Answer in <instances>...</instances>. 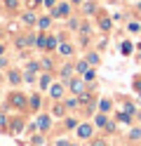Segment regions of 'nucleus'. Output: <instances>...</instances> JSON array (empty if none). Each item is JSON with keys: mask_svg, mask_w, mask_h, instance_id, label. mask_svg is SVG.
I'll return each mask as SVG.
<instances>
[{"mask_svg": "<svg viewBox=\"0 0 141 146\" xmlns=\"http://www.w3.org/2000/svg\"><path fill=\"white\" fill-rule=\"evenodd\" d=\"M132 50H134V45H132L129 40H125V42H122V45H120V52H122V54H125V57H127V54H132Z\"/></svg>", "mask_w": 141, "mask_h": 146, "instance_id": "obj_7", "label": "nucleus"}, {"mask_svg": "<svg viewBox=\"0 0 141 146\" xmlns=\"http://www.w3.org/2000/svg\"><path fill=\"white\" fill-rule=\"evenodd\" d=\"M80 102H78V97H73V99H68V102H66V106H68V108H73V106H78Z\"/></svg>", "mask_w": 141, "mask_h": 146, "instance_id": "obj_21", "label": "nucleus"}, {"mask_svg": "<svg viewBox=\"0 0 141 146\" xmlns=\"http://www.w3.org/2000/svg\"><path fill=\"white\" fill-rule=\"evenodd\" d=\"M68 12H71L68 5H59V7L54 10V17H68Z\"/></svg>", "mask_w": 141, "mask_h": 146, "instance_id": "obj_6", "label": "nucleus"}, {"mask_svg": "<svg viewBox=\"0 0 141 146\" xmlns=\"http://www.w3.org/2000/svg\"><path fill=\"white\" fill-rule=\"evenodd\" d=\"M85 80H94V71H92V68L85 71Z\"/></svg>", "mask_w": 141, "mask_h": 146, "instance_id": "obj_26", "label": "nucleus"}, {"mask_svg": "<svg viewBox=\"0 0 141 146\" xmlns=\"http://www.w3.org/2000/svg\"><path fill=\"white\" fill-rule=\"evenodd\" d=\"M45 5H47V7H52V5H54V0H45Z\"/></svg>", "mask_w": 141, "mask_h": 146, "instance_id": "obj_36", "label": "nucleus"}, {"mask_svg": "<svg viewBox=\"0 0 141 146\" xmlns=\"http://www.w3.org/2000/svg\"><path fill=\"white\" fill-rule=\"evenodd\" d=\"M101 29L108 31V29H111V19H101Z\"/></svg>", "mask_w": 141, "mask_h": 146, "instance_id": "obj_23", "label": "nucleus"}, {"mask_svg": "<svg viewBox=\"0 0 141 146\" xmlns=\"http://www.w3.org/2000/svg\"><path fill=\"white\" fill-rule=\"evenodd\" d=\"M129 31H132V33H139V31H141V26H139L136 21H129Z\"/></svg>", "mask_w": 141, "mask_h": 146, "instance_id": "obj_19", "label": "nucleus"}, {"mask_svg": "<svg viewBox=\"0 0 141 146\" xmlns=\"http://www.w3.org/2000/svg\"><path fill=\"white\" fill-rule=\"evenodd\" d=\"M21 130H24V123H21V120H14V123H12V132H14V134H19Z\"/></svg>", "mask_w": 141, "mask_h": 146, "instance_id": "obj_9", "label": "nucleus"}, {"mask_svg": "<svg viewBox=\"0 0 141 146\" xmlns=\"http://www.w3.org/2000/svg\"><path fill=\"white\" fill-rule=\"evenodd\" d=\"M82 10H85V12H87V14H92V12H94V5H92V3H87V5H85V7H82Z\"/></svg>", "mask_w": 141, "mask_h": 146, "instance_id": "obj_27", "label": "nucleus"}, {"mask_svg": "<svg viewBox=\"0 0 141 146\" xmlns=\"http://www.w3.org/2000/svg\"><path fill=\"white\" fill-rule=\"evenodd\" d=\"M59 52H61V54H66V57H68V54L73 52V47H71V45H61V47H59Z\"/></svg>", "mask_w": 141, "mask_h": 146, "instance_id": "obj_15", "label": "nucleus"}, {"mask_svg": "<svg viewBox=\"0 0 141 146\" xmlns=\"http://www.w3.org/2000/svg\"><path fill=\"white\" fill-rule=\"evenodd\" d=\"M125 111L132 115V113H134V106H132V104H125Z\"/></svg>", "mask_w": 141, "mask_h": 146, "instance_id": "obj_31", "label": "nucleus"}, {"mask_svg": "<svg viewBox=\"0 0 141 146\" xmlns=\"http://www.w3.org/2000/svg\"><path fill=\"white\" fill-rule=\"evenodd\" d=\"M87 61H89V64H99V54H89Z\"/></svg>", "mask_w": 141, "mask_h": 146, "instance_id": "obj_25", "label": "nucleus"}, {"mask_svg": "<svg viewBox=\"0 0 141 146\" xmlns=\"http://www.w3.org/2000/svg\"><path fill=\"white\" fill-rule=\"evenodd\" d=\"M50 94H52V99H59V97L64 94V90H61V85H52V87H50Z\"/></svg>", "mask_w": 141, "mask_h": 146, "instance_id": "obj_8", "label": "nucleus"}, {"mask_svg": "<svg viewBox=\"0 0 141 146\" xmlns=\"http://www.w3.org/2000/svg\"><path fill=\"white\" fill-rule=\"evenodd\" d=\"M9 104H12L14 108H24L26 106V99L21 94H12V99H9Z\"/></svg>", "mask_w": 141, "mask_h": 146, "instance_id": "obj_2", "label": "nucleus"}, {"mask_svg": "<svg viewBox=\"0 0 141 146\" xmlns=\"http://www.w3.org/2000/svg\"><path fill=\"white\" fill-rule=\"evenodd\" d=\"M134 87H136V92L141 94V80H136V83H134Z\"/></svg>", "mask_w": 141, "mask_h": 146, "instance_id": "obj_32", "label": "nucleus"}, {"mask_svg": "<svg viewBox=\"0 0 141 146\" xmlns=\"http://www.w3.org/2000/svg\"><path fill=\"white\" fill-rule=\"evenodd\" d=\"M5 123H7V118H5L3 113H0V125H5Z\"/></svg>", "mask_w": 141, "mask_h": 146, "instance_id": "obj_35", "label": "nucleus"}, {"mask_svg": "<svg viewBox=\"0 0 141 146\" xmlns=\"http://www.w3.org/2000/svg\"><path fill=\"white\" fill-rule=\"evenodd\" d=\"M56 42H59L56 38H47V45H45V50H54V47H56Z\"/></svg>", "mask_w": 141, "mask_h": 146, "instance_id": "obj_12", "label": "nucleus"}, {"mask_svg": "<svg viewBox=\"0 0 141 146\" xmlns=\"http://www.w3.org/2000/svg\"><path fill=\"white\" fill-rule=\"evenodd\" d=\"M87 64H89V61H80V64H78V66H75V71H78V73H85V71H87V68H89V66H87Z\"/></svg>", "mask_w": 141, "mask_h": 146, "instance_id": "obj_14", "label": "nucleus"}, {"mask_svg": "<svg viewBox=\"0 0 141 146\" xmlns=\"http://www.w3.org/2000/svg\"><path fill=\"white\" fill-rule=\"evenodd\" d=\"M3 52H5V47H3V45H0V57H3Z\"/></svg>", "mask_w": 141, "mask_h": 146, "instance_id": "obj_37", "label": "nucleus"}, {"mask_svg": "<svg viewBox=\"0 0 141 146\" xmlns=\"http://www.w3.org/2000/svg\"><path fill=\"white\" fill-rule=\"evenodd\" d=\"M75 125H78V120H73V118H68V120H66V127H68V130H73Z\"/></svg>", "mask_w": 141, "mask_h": 146, "instance_id": "obj_24", "label": "nucleus"}, {"mask_svg": "<svg viewBox=\"0 0 141 146\" xmlns=\"http://www.w3.org/2000/svg\"><path fill=\"white\" fill-rule=\"evenodd\" d=\"M73 3H80V0H73Z\"/></svg>", "mask_w": 141, "mask_h": 146, "instance_id": "obj_39", "label": "nucleus"}, {"mask_svg": "<svg viewBox=\"0 0 141 146\" xmlns=\"http://www.w3.org/2000/svg\"><path fill=\"white\" fill-rule=\"evenodd\" d=\"M50 123H52V118L50 115H40V118H38V130H40V132H45V130H50Z\"/></svg>", "mask_w": 141, "mask_h": 146, "instance_id": "obj_1", "label": "nucleus"}, {"mask_svg": "<svg viewBox=\"0 0 141 146\" xmlns=\"http://www.w3.org/2000/svg\"><path fill=\"white\" fill-rule=\"evenodd\" d=\"M71 73H73V66H64L61 68V76L64 78H71Z\"/></svg>", "mask_w": 141, "mask_h": 146, "instance_id": "obj_16", "label": "nucleus"}, {"mask_svg": "<svg viewBox=\"0 0 141 146\" xmlns=\"http://www.w3.org/2000/svg\"><path fill=\"white\" fill-rule=\"evenodd\" d=\"M129 137H132V139H139V137H141V130H132Z\"/></svg>", "mask_w": 141, "mask_h": 146, "instance_id": "obj_28", "label": "nucleus"}, {"mask_svg": "<svg viewBox=\"0 0 141 146\" xmlns=\"http://www.w3.org/2000/svg\"><path fill=\"white\" fill-rule=\"evenodd\" d=\"M35 45H38V47H40V50H45V45H47V38H45V35H38Z\"/></svg>", "mask_w": 141, "mask_h": 146, "instance_id": "obj_11", "label": "nucleus"}, {"mask_svg": "<svg viewBox=\"0 0 141 146\" xmlns=\"http://www.w3.org/2000/svg\"><path fill=\"white\" fill-rule=\"evenodd\" d=\"M139 50H141V45H139Z\"/></svg>", "mask_w": 141, "mask_h": 146, "instance_id": "obj_40", "label": "nucleus"}, {"mask_svg": "<svg viewBox=\"0 0 141 146\" xmlns=\"http://www.w3.org/2000/svg\"><path fill=\"white\" fill-rule=\"evenodd\" d=\"M9 80H12V83L17 85V83H19V80H21V76H19V73H17V71H12V73H9Z\"/></svg>", "mask_w": 141, "mask_h": 146, "instance_id": "obj_18", "label": "nucleus"}, {"mask_svg": "<svg viewBox=\"0 0 141 146\" xmlns=\"http://www.w3.org/2000/svg\"><path fill=\"white\" fill-rule=\"evenodd\" d=\"M31 106H33V108L40 106V97H38V94H35V97H31Z\"/></svg>", "mask_w": 141, "mask_h": 146, "instance_id": "obj_22", "label": "nucleus"}, {"mask_svg": "<svg viewBox=\"0 0 141 146\" xmlns=\"http://www.w3.org/2000/svg\"><path fill=\"white\" fill-rule=\"evenodd\" d=\"M24 21H26V24H35V14H33V12H26V14H24Z\"/></svg>", "mask_w": 141, "mask_h": 146, "instance_id": "obj_13", "label": "nucleus"}, {"mask_svg": "<svg viewBox=\"0 0 141 146\" xmlns=\"http://www.w3.org/2000/svg\"><path fill=\"white\" fill-rule=\"evenodd\" d=\"M99 108H101V113H106V111H111V102H108V99H101V104H99Z\"/></svg>", "mask_w": 141, "mask_h": 146, "instance_id": "obj_10", "label": "nucleus"}, {"mask_svg": "<svg viewBox=\"0 0 141 146\" xmlns=\"http://www.w3.org/2000/svg\"><path fill=\"white\" fill-rule=\"evenodd\" d=\"M92 146H106V141H101V139H99V141H94Z\"/></svg>", "mask_w": 141, "mask_h": 146, "instance_id": "obj_34", "label": "nucleus"}, {"mask_svg": "<svg viewBox=\"0 0 141 146\" xmlns=\"http://www.w3.org/2000/svg\"><path fill=\"white\" fill-rule=\"evenodd\" d=\"M56 146H75V144H68V141H56Z\"/></svg>", "mask_w": 141, "mask_h": 146, "instance_id": "obj_33", "label": "nucleus"}, {"mask_svg": "<svg viewBox=\"0 0 141 146\" xmlns=\"http://www.w3.org/2000/svg\"><path fill=\"white\" fill-rule=\"evenodd\" d=\"M0 66H5V59H3V57H0Z\"/></svg>", "mask_w": 141, "mask_h": 146, "instance_id": "obj_38", "label": "nucleus"}, {"mask_svg": "<svg viewBox=\"0 0 141 146\" xmlns=\"http://www.w3.org/2000/svg\"><path fill=\"white\" fill-rule=\"evenodd\" d=\"M38 26H40V29H47V26H50V17H42V19L38 21Z\"/></svg>", "mask_w": 141, "mask_h": 146, "instance_id": "obj_17", "label": "nucleus"}, {"mask_svg": "<svg viewBox=\"0 0 141 146\" xmlns=\"http://www.w3.org/2000/svg\"><path fill=\"white\" fill-rule=\"evenodd\" d=\"M68 87L73 90L75 94H82V92H85V85H82V80H71V85H68Z\"/></svg>", "mask_w": 141, "mask_h": 146, "instance_id": "obj_4", "label": "nucleus"}, {"mask_svg": "<svg viewBox=\"0 0 141 146\" xmlns=\"http://www.w3.org/2000/svg\"><path fill=\"white\" fill-rule=\"evenodd\" d=\"M40 85H42V87H47V85H50V76H42V80H40Z\"/></svg>", "mask_w": 141, "mask_h": 146, "instance_id": "obj_30", "label": "nucleus"}, {"mask_svg": "<svg viewBox=\"0 0 141 146\" xmlns=\"http://www.w3.org/2000/svg\"><path fill=\"white\" fill-rule=\"evenodd\" d=\"M5 5L9 7V10H17V5H19V0H5Z\"/></svg>", "mask_w": 141, "mask_h": 146, "instance_id": "obj_20", "label": "nucleus"}, {"mask_svg": "<svg viewBox=\"0 0 141 146\" xmlns=\"http://www.w3.org/2000/svg\"><path fill=\"white\" fill-rule=\"evenodd\" d=\"M94 120H97V125H99V127H103V130H111V127H113V125L108 123V118L103 115V113H99L97 118H94Z\"/></svg>", "mask_w": 141, "mask_h": 146, "instance_id": "obj_3", "label": "nucleus"}, {"mask_svg": "<svg viewBox=\"0 0 141 146\" xmlns=\"http://www.w3.org/2000/svg\"><path fill=\"white\" fill-rule=\"evenodd\" d=\"M78 134L82 137V139H87V137H92V125H80V127H78Z\"/></svg>", "mask_w": 141, "mask_h": 146, "instance_id": "obj_5", "label": "nucleus"}, {"mask_svg": "<svg viewBox=\"0 0 141 146\" xmlns=\"http://www.w3.org/2000/svg\"><path fill=\"white\" fill-rule=\"evenodd\" d=\"M54 115H56V118L64 115V106H56V108H54Z\"/></svg>", "mask_w": 141, "mask_h": 146, "instance_id": "obj_29", "label": "nucleus"}]
</instances>
